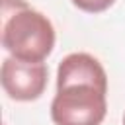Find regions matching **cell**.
<instances>
[{"mask_svg":"<svg viewBox=\"0 0 125 125\" xmlns=\"http://www.w3.org/2000/svg\"><path fill=\"white\" fill-rule=\"evenodd\" d=\"M0 20V41L10 57L43 62L53 53L55 25L27 0H2Z\"/></svg>","mask_w":125,"mask_h":125,"instance_id":"6da1fadb","label":"cell"},{"mask_svg":"<svg viewBox=\"0 0 125 125\" xmlns=\"http://www.w3.org/2000/svg\"><path fill=\"white\" fill-rule=\"evenodd\" d=\"M49 113L55 125H102L107 115V90L90 82L57 84Z\"/></svg>","mask_w":125,"mask_h":125,"instance_id":"7a4b0ae2","label":"cell"},{"mask_svg":"<svg viewBox=\"0 0 125 125\" xmlns=\"http://www.w3.org/2000/svg\"><path fill=\"white\" fill-rule=\"evenodd\" d=\"M49 82L45 62H27L6 57L0 66V84L4 94L14 102H35L43 96Z\"/></svg>","mask_w":125,"mask_h":125,"instance_id":"3957f363","label":"cell"},{"mask_svg":"<svg viewBox=\"0 0 125 125\" xmlns=\"http://www.w3.org/2000/svg\"><path fill=\"white\" fill-rule=\"evenodd\" d=\"M70 2L74 8L86 14H102L115 4V0H70Z\"/></svg>","mask_w":125,"mask_h":125,"instance_id":"277c9868","label":"cell"},{"mask_svg":"<svg viewBox=\"0 0 125 125\" xmlns=\"http://www.w3.org/2000/svg\"><path fill=\"white\" fill-rule=\"evenodd\" d=\"M123 125H125V113H123Z\"/></svg>","mask_w":125,"mask_h":125,"instance_id":"5b68a950","label":"cell"}]
</instances>
